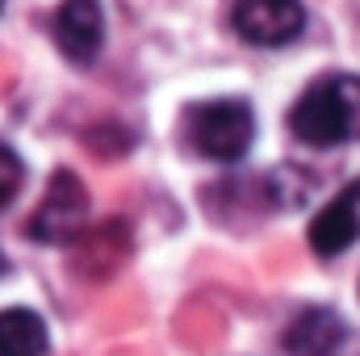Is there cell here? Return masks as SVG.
Here are the masks:
<instances>
[{
    "instance_id": "cell-12",
    "label": "cell",
    "mask_w": 360,
    "mask_h": 356,
    "mask_svg": "<svg viewBox=\"0 0 360 356\" xmlns=\"http://www.w3.org/2000/svg\"><path fill=\"white\" fill-rule=\"evenodd\" d=\"M0 8H4V0H0Z\"/></svg>"
},
{
    "instance_id": "cell-5",
    "label": "cell",
    "mask_w": 360,
    "mask_h": 356,
    "mask_svg": "<svg viewBox=\"0 0 360 356\" xmlns=\"http://www.w3.org/2000/svg\"><path fill=\"white\" fill-rule=\"evenodd\" d=\"M306 239H310L314 256H323V260H331V256H340V252H348L356 243L360 239V180L314 214Z\"/></svg>"
},
{
    "instance_id": "cell-6",
    "label": "cell",
    "mask_w": 360,
    "mask_h": 356,
    "mask_svg": "<svg viewBox=\"0 0 360 356\" xmlns=\"http://www.w3.org/2000/svg\"><path fill=\"white\" fill-rule=\"evenodd\" d=\"M105 38V13L101 0H63L55 13V42L72 63H92Z\"/></svg>"
},
{
    "instance_id": "cell-8",
    "label": "cell",
    "mask_w": 360,
    "mask_h": 356,
    "mask_svg": "<svg viewBox=\"0 0 360 356\" xmlns=\"http://www.w3.org/2000/svg\"><path fill=\"white\" fill-rule=\"evenodd\" d=\"M348 340V327L335 310L310 306L285 327V352L289 356H335Z\"/></svg>"
},
{
    "instance_id": "cell-11",
    "label": "cell",
    "mask_w": 360,
    "mask_h": 356,
    "mask_svg": "<svg viewBox=\"0 0 360 356\" xmlns=\"http://www.w3.org/2000/svg\"><path fill=\"white\" fill-rule=\"evenodd\" d=\"M0 268H4V256H0Z\"/></svg>"
},
{
    "instance_id": "cell-1",
    "label": "cell",
    "mask_w": 360,
    "mask_h": 356,
    "mask_svg": "<svg viewBox=\"0 0 360 356\" xmlns=\"http://www.w3.org/2000/svg\"><path fill=\"white\" fill-rule=\"evenodd\" d=\"M289 130L306 147H340L360 139V76H323L289 109Z\"/></svg>"
},
{
    "instance_id": "cell-7",
    "label": "cell",
    "mask_w": 360,
    "mask_h": 356,
    "mask_svg": "<svg viewBox=\"0 0 360 356\" xmlns=\"http://www.w3.org/2000/svg\"><path fill=\"white\" fill-rule=\"evenodd\" d=\"M130 256V231L126 222H101L84 231L76 243H72V268L89 281H105L109 272H117L122 260Z\"/></svg>"
},
{
    "instance_id": "cell-10",
    "label": "cell",
    "mask_w": 360,
    "mask_h": 356,
    "mask_svg": "<svg viewBox=\"0 0 360 356\" xmlns=\"http://www.w3.org/2000/svg\"><path fill=\"white\" fill-rule=\"evenodd\" d=\"M21 184H25V164H21V155H17L8 143H0V210L21 193Z\"/></svg>"
},
{
    "instance_id": "cell-2",
    "label": "cell",
    "mask_w": 360,
    "mask_h": 356,
    "mask_svg": "<svg viewBox=\"0 0 360 356\" xmlns=\"http://www.w3.org/2000/svg\"><path fill=\"white\" fill-rule=\"evenodd\" d=\"M256 139V113L248 101H205L188 109V143L214 164H235Z\"/></svg>"
},
{
    "instance_id": "cell-9",
    "label": "cell",
    "mask_w": 360,
    "mask_h": 356,
    "mask_svg": "<svg viewBox=\"0 0 360 356\" xmlns=\"http://www.w3.org/2000/svg\"><path fill=\"white\" fill-rule=\"evenodd\" d=\"M46 323L25 310V306H8L0 310V356H46Z\"/></svg>"
},
{
    "instance_id": "cell-3",
    "label": "cell",
    "mask_w": 360,
    "mask_h": 356,
    "mask_svg": "<svg viewBox=\"0 0 360 356\" xmlns=\"http://www.w3.org/2000/svg\"><path fill=\"white\" fill-rule=\"evenodd\" d=\"M84 218H89V189L80 184L76 172L59 168L46 180L38 210L25 218V231L38 243H76L84 235Z\"/></svg>"
},
{
    "instance_id": "cell-4",
    "label": "cell",
    "mask_w": 360,
    "mask_h": 356,
    "mask_svg": "<svg viewBox=\"0 0 360 356\" xmlns=\"http://www.w3.org/2000/svg\"><path fill=\"white\" fill-rule=\"evenodd\" d=\"M231 21L235 34L252 46H285L302 34L306 8L302 0H235Z\"/></svg>"
}]
</instances>
